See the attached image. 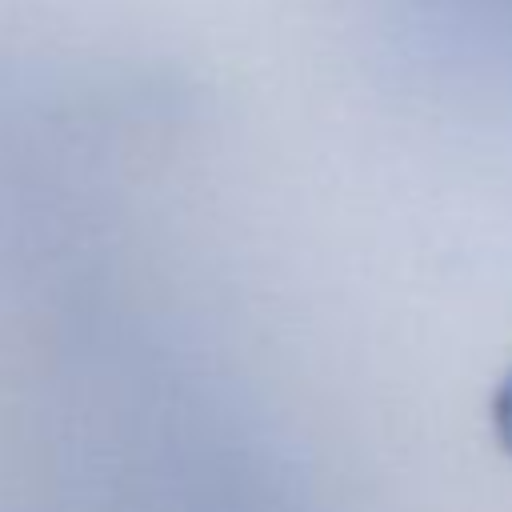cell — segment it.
I'll return each instance as SVG.
<instances>
[{"mask_svg":"<svg viewBox=\"0 0 512 512\" xmlns=\"http://www.w3.org/2000/svg\"><path fill=\"white\" fill-rule=\"evenodd\" d=\"M492 432H496V444L512 456V364L492 388Z\"/></svg>","mask_w":512,"mask_h":512,"instance_id":"cell-1","label":"cell"}]
</instances>
